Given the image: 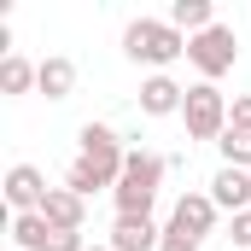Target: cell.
<instances>
[{
  "mask_svg": "<svg viewBox=\"0 0 251 251\" xmlns=\"http://www.w3.org/2000/svg\"><path fill=\"white\" fill-rule=\"evenodd\" d=\"M88 251H111V246H88Z\"/></svg>",
  "mask_w": 251,
  "mask_h": 251,
  "instance_id": "44dd1931",
  "label": "cell"
},
{
  "mask_svg": "<svg viewBox=\"0 0 251 251\" xmlns=\"http://www.w3.org/2000/svg\"><path fill=\"white\" fill-rule=\"evenodd\" d=\"M187 59L199 70V82H222L234 64H240V35L234 24H210L204 35H187Z\"/></svg>",
  "mask_w": 251,
  "mask_h": 251,
  "instance_id": "3957f363",
  "label": "cell"
},
{
  "mask_svg": "<svg viewBox=\"0 0 251 251\" xmlns=\"http://www.w3.org/2000/svg\"><path fill=\"white\" fill-rule=\"evenodd\" d=\"M64 187H70V193H82V199H94V193H111V181H100V176H94V170L76 158V164L64 170Z\"/></svg>",
  "mask_w": 251,
  "mask_h": 251,
  "instance_id": "e0dca14e",
  "label": "cell"
},
{
  "mask_svg": "<svg viewBox=\"0 0 251 251\" xmlns=\"http://www.w3.org/2000/svg\"><path fill=\"white\" fill-rule=\"evenodd\" d=\"M0 193H6V204H12L18 216H29V210H41V199H47V176H41L35 164H12Z\"/></svg>",
  "mask_w": 251,
  "mask_h": 251,
  "instance_id": "52a82bcc",
  "label": "cell"
},
{
  "mask_svg": "<svg viewBox=\"0 0 251 251\" xmlns=\"http://www.w3.org/2000/svg\"><path fill=\"white\" fill-rule=\"evenodd\" d=\"M35 94H47V100H70L76 94V64L53 53V59H41V76H35Z\"/></svg>",
  "mask_w": 251,
  "mask_h": 251,
  "instance_id": "7c38bea8",
  "label": "cell"
},
{
  "mask_svg": "<svg viewBox=\"0 0 251 251\" xmlns=\"http://www.w3.org/2000/svg\"><path fill=\"white\" fill-rule=\"evenodd\" d=\"M181 100H187V88H181L170 70L140 82V111H146V117H181Z\"/></svg>",
  "mask_w": 251,
  "mask_h": 251,
  "instance_id": "ba28073f",
  "label": "cell"
},
{
  "mask_svg": "<svg viewBox=\"0 0 251 251\" xmlns=\"http://www.w3.org/2000/svg\"><path fill=\"white\" fill-rule=\"evenodd\" d=\"M216 152H222L228 170H251V134H246V128H228V134L216 140Z\"/></svg>",
  "mask_w": 251,
  "mask_h": 251,
  "instance_id": "2e32d148",
  "label": "cell"
},
{
  "mask_svg": "<svg viewBox=\"0 0 251 251\" xmlns=\"http://www.w3.org/2000/svg\"><path fill=\"white\" fill-rule=\"evenodd\" d=\"M164 158L158 152H146V146H128L123 158V181L111 187L117 199V216H152V204H158V187H164Z\"/></svg>",
  "mask_w": 251,
  "mask_h": 251,
  "instance_id": "6da1fadb",
  "label": "cell"
},
{
  "mask_svg": "<svg viewBox=\"0 0 251 251\" xmlns=\"http://www.w3.org/2000/svg\"><path fill=\"white\" fill-rule=\"evenodd\" d=\"M216 216H222V210H216V199H210V193H181V199H176V210H170V234H181V240L199 246L204 234H216Z\"/></svg>",
  "mask_w": 251,
  "mask_h": 251,
  "instance_id": "8992f818",
  "label": "cell"
},
{
  "mask_svg": "<svg viewBox=\"0 0 251 251\" xmlns=\"http://www.w3.org/2000/svg\"><path fill=\"white\" fill-rule=\"evenodd\" d=\"M35 76H41V64H29L24 53H6V59H0V94H12V100H18V94H29V88H35Z\"/></svg>",
  "mask_w": 251,
  "mask_h": 251,
  "instance_id": "9a60e30c",
  "label": "cell"
},
{
  "mask_svg": "<svg viewBox=\"0 0 251 251\" xmlns=\"http://www.w3.org/2000/svg\"><path fill=\"white\" fill-rule=\"evenodd\" d=\"M123 53L134 64H152V76H164L176 59H187V35L170 18H134L123 29Z\"/></svg>",
  "mask_w": 251,
  "mask_h": 251,
  "instance_id": "7a4b0ae2",
  "label": "cell"
},
{
  "mask_svg": "<svg viewBox=\"0 0 251 251\" xmlns=\"http://www.w3.org/2000/svg\"><path fill=\"white\" fill-rule=\"evenodd\" d=\"M228 94L216 88V82H193L187 88V100H181V123H187L193 140H222L228 134Z\"/></svg>",
  "mask_w": 251,
  "mask_h": 251,
  "instance_id": "277c9868",
  "label": "cell"
},
{
  "mask_svg": "<svg viewBox=\"0 0 251 251\" xmlns=\"http://www.w3.org/2000/svg\"><path fill=\"white\" fill-rule=\"evenodd\" d=\"M12 246H18V251H47V246H53V222H47L41 210L12 216Z\"/></svg>",
  "mask_w": 251,
  "mask_h": 251,
  "instance_id": "4fadbf2b",
  "label": "cell"
},
{
  "mask_svg": "<svg viewBox=\"0 0 251 251\" xmlns=\"http://www.w3.org/2000/svg\"><path fill=\"white\" fill-rule=\"evenodd\" d=\"M41 216H47L53 228H64V234H82V222H88V199H82V193H70V187H47Z\"/></svg>",
  "mask_w": 251,
  "mask_h": 251,
  "instance_id": "8fae6325",
  "label": "cell"
},
{
  "mask_svg": "<svg viewBox=\"0 0 251 251\" xmlns=\"http://www.w3.org/2000/svg\"><path fill=\"white\" fill-rule=\"evenodd\" d=\"M228 240H234L240 251H251V210H240V216L228 222Z\"/></svg>",
  "mask_w": 251,
  "mask_h": 251,
  "instance_id": "d6986e66",
  "label": "cell"
},
{
  "mask_svg": "<svg viewBox=\"0 0 251 251\" xmlns=\"http://www.w3.org/2000/svg\"><path fill=\"white\" fill-rule=\"evenodd\" d=\"M228 128H246V134H251V94H234V105H228Z\"/></svg>",
  "mask_w": 251,
  "mask_h": 251,
  "instance_id": "ac0fdd59",
  "label": "cell"
},
{
  "mask_svg": "<svg viewBox=\"0 0 251 251\" xmlns=\"http://www.w3.org/2000/svg\"><path fill=\"white\" fill-rule=\"evenodd\" d=\"M158 251H199V246H193V240H181V234H170V228H164V246H158Z\"/></svg>",
  "mask_w": 251,
  "mask_h": 251,
  "instance_id": "ffe728a7",
  "label": "cell"
},
{
  "mask_svg": "<svg viewBox=\"0 0 251 251\" xmlns=\"http://www.w3.org/2000/svg\"><path fill=\"white\" fill-rule=\"evenodd\" d=\"M170 24H176L181 35H204V29H210V24H222V18H216V6H210V0H176V6H170Z\"/></svg>",
  "mask_w": 251,
  "mask_h": 251,
  "instance_id": "5bb4252c",
  "label": "cell"
},
{
  "mask_svg": "<svg viewBox=\"0 0 251 251\" xmlns=\"http://www.w3.org/2000/svg\"><path fill=\"white\" fill-rule=\"evenodd\" d=\"M210 199H216V210H228V216H240V210H251V170H216L210 176Z\"/></svg>",
  "mask_w": 251,
  "mask_h": 251,
  "instance_id": "30bf717a",
  "label": "cell"
},
{
  "mask_svg": "<svg viewBox=\"0 0 251 251\" xmlns=\"http://www.w3.org/2000/svg\"><path fill=\"white\" fill-rule=\"evenodd\" d=\"M105 246H111V251H158V246H164V228H158L152 216H117Z\"/></svg>",
  "mask_w": 251,
  "mask_h": 251,
  "instance_id": "9c48e42d",
  "label": "cell"
},
{
  "mask_svg": "<svg viewBox=\"0 0 251 251\" xmlns=\"http://www.w3.org/2000/svg\"><path fill=\"white\" fill-rule=\"evenodd\" d=\"M76 140H82V152H76V158H82L100 181H111V187H117V181H123V158H128L123 134H117L111 123H82Z\"/></svg>",
  "mask_w": 251,
  "mask_h": 251,
  "instance_id": "5b68a950",
  "label": "cell"
}]
</instances>
